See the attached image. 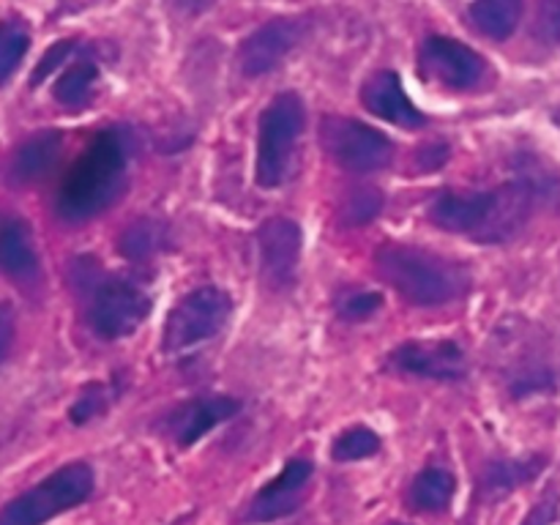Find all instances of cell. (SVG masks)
Masks as SVG:
<instances>
[{
    "instance_id": "6da1fadb",
    "label": "cell",
    "mask_w": 560,
    "mask_h": 525,
    "mask_svg": "<svg viewBox=\"0 0 560 525\" xmlns=\"http://www.w3.org/2000/svg\"><path fill=\"white\" fill-rule=\"evenodd\" d=\"M129 137L120 129L98 131L58 191V213L66 222H88L113 206L126 186Z\"/></svg>"
},
{
    "instance_id": "7a4b0ae2",
    "label": "cell",
    "mask_w": 560,
    "mask_h": 525,
    "mask_svg": "<svg viewBox=\"0 0 560 525\" xmlns=\"http://www.w3.org/2000/svg\"><path fill=\"white\" fill-rule=\"evenodd\" d=\"M377 271L402 293L410 304L441 306L463 295L468 288V271L448 257L427 252L421 246L383 244L375 255Z\"/></svg>"
},
{
    "instance_id": "3957f363",
    "label": "cell",
    "mask_w": 560,
    "mask_h": 525,
    "mask_svg": "<svg viewBox=\"0 0 560 525\" xmlns=\"http://www.w3.org/2000/svg\"><path fill=\"white\" fill-rule=\"evenodd\" d=\"M93 468L88 463H69L16 495L0 512V525H44L58 514L80 506L91 498Z\"/></svg>"
},
{
    "instance_id": "277c9868",
    "label": "cell",
    "mask_w": 560,
    "mask_h": 525,
    "mask_svg": "<svg viewBox=\"0 0 560 525\" xmlns=\"http://www.w3.org/2000/svg\"><path fill=\"white\" fill-rule=\"evenodd\" d=\"M304 102L299 93H279L266 107L257 135L255 180L262 189H273L288 178L293 148L304 131Z\"/></svg>"
},
{
    "instance_id": "5b68a950",
    "label": "cell",
    "mask_w": 560,
    "mask_h": 525,
    "mask_svg": "<svg viewBox=\"0 0 560 525\" xmlns=\"http://www.w3.org/2000/svg\"><path fill=\"white\" fill-rule=\"evenodd\" d=\"M233 301L222 288H197L186 293L164 323V350L186 353L217 337L230 320Z\"/></svg>"
},
{
    "instance_id": "8992f818",
    "label": "cell",
    "mask_w": 560,
    "mask_h": 525,
    "mask_svg": "<svg viewBox=\"0 0 560 525\" xmlns=\"http://www.w3.org/2000/svg\"><path fill=\"white\" fill-rule=\"evenodd\" d=\"M148 312H151V295L140 284L124 277H109L93 293L88 320L102 339H120L137 331Z\"/></svg>"
},
{
    "instance_id": "52a82bcc",
    "label": "cell",
    "mask_w": 560,
    "mask_h": 525,
    "mask_svg": "<svg viewBox=\"0 0 560 525\" xmlns=\"http://www.w3.org/2000/svg\"><path fill=\"white\" fill-rule=\"evenodd\" d=\"M323 145L345 170L353 173L383 170L394 159V142L383 131L355 118L323 120Z\"/></svg>"
},
{
    "instance_id": "ba28073f",
    "label": "cell",
    "mask_w": 560,
    "mask_h": 525,
    "mask_svg": "<svg viewBox=\"0 0 560 525\" xmlns=\"http://www.w3.org/2000/svg\"><path fill=\"white\" fill-rule=\"evenodd\" d=\"M306 36L304 16H279V20L266 22L257 27L252 36L244 38L238 49V69L246 77L271 74L290 52Z\"/></svg>"
},
{
    "instance_id": "9c48e42d",
    "label": "cell",
    "mask_w": 560,
    "mask_h": 525,
    "mask_svg": "<svg viewBox=\"0 0 560 525\" xmlns=\"http://www.w3.org/2000/svg\"><path fill=\"white\" fill-rule=\"evenodd\" d=\"M388 366L402 375L427 377V381H459L468 370V361L463 348L452 339H416L392 350Z\"/></svg>"
},
{
    "instance_id": "30bf717a",
    "label": "cell",
    "mask_w": 560,
    "mask_h": 525,
    "mask_svg": "<svg viewBox=\"0 0 560 525\" xmlns=\"http://www.w3.org/2000/svg\"><path fill=\"white\" fill-rule=\"evenodd\" d=\"M419 60L427 74L435 77L443 85L457 88V91L474 88L487 71V60L476 49H470L463 42H454L448 36L427 38Z\"/></svg>"
},
{
    "instance_id": "8fae6325",
    "label": "cell",
    "mask_w": 560,
    "mask_h": 525,
    "mask_svg": "<svg viewBox=\"0 0 560 525\" xmlns=\"http://www.w3.org/2000/svg\"><path fill=\"white\" fill-rule=\"evenodd\" d=\"M257 249H260V266L268 282L277 288L293 284L301 260V228L293 219H268L257 233Z\"/></svg>"
},
{
    "instance_id": "7c38bea8",
    "label": "cell",
    "mask_w": 560,
    "mask_h": 525,
    "mask_svg": "<svg viewBox=\"0 0 560 525\" xmlns=\"http://www.w3.org/2000/svg\"><path fill=\"white\" fill-rule=\"evenodd\" d=\"M312 479V463L310 459H290L284 465L282 474L277 479L268 481L249 503L246 517L252 523H271V520L288 517L301 506V495H304L306 485Z\"/></svg>"
},
{
    "instance_id": "4fadbf2b",
    "label": "cell",
    "mask_w": 560,
    "mask_h": 525,
    "mask_svg": "<svg viewBox=\"0 0 560 525\" xmlns=\"http://www.w3.org/2000/svg\"><path fill=\"white\" fill-rule=\"evenodd\" d=\"M238 410V399L224 397V394L189 399V402L178 405V408L167 416V432L180 443V446H191V443L200 441L206 432H211L213 427L233 419Z\"/></svg>"
},
{
    "instance_id": "5bb4252c",
    "label": "cell",
    "mask_w": 560,
    "mask_h": 525,
    "mask_svg": "<svg viewBox=\"0 0 560 525\" xmlns=\"http://www.w3.org/2000/svg\"><path fill=\"white\" fill-rule=\"evenodd\" d=\"M361 102H364V107L370 109V113L388 120V124L405 126V129L424 126V115H421L419 107L408 98L397 71H375V74L364 82Z\"/></svg>"
},
{
    "instance_id": "9a60e30c",
    "label": "cell",
    "mask_w": 560,
    "mask_h": 525,
    "mask_svg": "<svg viewBox=\"0 0 560 525\" xmlns=\"http://www.w3.org/2000/svg\"><path fill=\"white\" fill-rule=\"evenodd\" d=\"M492 206V191H446L430 208V217L438 228L448 233H468L485 224Z\"/></svg>"
},
{
    "instance_id": "2e32d148",
    "label": "cell",
    "mask_w": 560,
    "mask_h": 525,
    "mask_svg": "<svg viewBox=\"0 0 560 525\" xmlns=\"http://www.w3.org/2000/svg\"><path fill=\"white\" fill-rule=\"evenodd\" d=\"M0 271L22 279V282H31L38 273V257L33 249L31 230L16 217L0 222Z\"/></svg>"
},
{
    "instance_id": "e0dca14e",
    "label": "cell",
    "mask_w": 560,
    "mask_h": 525,
    "mask_svg": "<svg viewBox=\"0 0 560 525\" xmlns=\"http://www.w3.org/2000/svg\"><path fill=\"white\" fill-rule=\"evenodd\" d=\"M547 459L545 457H525V459H495L490 463V468L485 470V479H481V495L487 501H495V498L509 495L517 487L528 485L536 476L545 470Z\"/></svg>"
},
{
    "instance_id": "ac0fdd59",
    "label": "cell",
    "mask_w": 560,
    "mask_h": 525,
    "mask_svg": "<svg viewBox=\"0 0 560 525\" xmlns=\"http://www.w3.org/2000/svg\"><path fill=\"white\" fill-rule=\"evenodd\" d=\"M60 145H63V137L58 131H42V135L31 137L25 145H20L14 164H11L14 178L20 184H31V180L44 178L52 170V164L58 162Z\"/></svg>"
},
{
    "instance_id": "d6986e66",
    "label": "cell",
    "mask_w": 560,
    "mask_h": 525,
    "mask_svg": "<svg viewBox=\"0 0 560 525\" xmlns=\"http://www.w3.org/2000/svg\"><path fill=\"white\" fill-rule=\"evenodd\" d=\"M523 9L525 0H474L468 16L476 31L503 42V38L517 31L520 20H523Z\"/></svg>"
},
{
    "instance_id": "ffe728a7",
    "label": "cell",
    "mask_w": 560,
    "mask_h": 525,
    "mask_svg": "<svg viewBox=\"0 0 560 525\" xmlns=\"http://www.w3.org/2000/svg\"><path fill=\"white\" fill-rule=\"evenodd\" d=\"M454 476L446 468H424L410 485V506L419 512H443L454 498Z\"/></svg>"
},
{
    "instance_id": "44dd1931",
    "label": "cell",
    "mask_w": 560,
    "mask_h": 525,
    "mask_svg": "<svg viewBox=\"0 0 560 525\" xmlns=\"http://www.w3.org/2000/svg\"><path fill=\"white\" fill-rule=\"evenodd\" d=\"M98 82V66L93 60H77L55 82V98L66 107H82L91 102Z\"/></svg>"
},
{
    "instance_id": "7402d4cb",
    "label": "cell",
    "mask_w": 560,
    "mask_h": 525,
    "mask_svg": "<svg viewBox=\"0 0 560 525\" xmlns=\"http://www.w3.org/2000/svg\"><path fill=\"white\" fill-rule=\"evenodd\" d=\"M27 47H31V31L25 22L20 16L0 20V85L14 77L22 58L27 55Z\"/></svg>"
},
{
    "instance_id": "603a6c76",
    "label": "cell",
    "mask_w": 560,
    "mask_h": 525,
    "mask_svg": "<svg viewBox=\"0 0 560 525\" xmlns=\"http://www.w3.org/2000/svg\"><path fill=\"white\" fill-rule=\"evenodd\" d=\"M164 244H167V233H164L162 224L153 222V219H140V222L124 230L118 246L120 255L129 257V260H142V257L162 249Z\"/></svg>"
},
{
    "instance_id": "cb8c5ba5",
    "label": "cell",
    "mask_w": 560,
    "mask_h": 525,
    "mask_svg": "<svg viewBox=\"0 0 560 525\" xmlns=\"http://www.w3.org/2000/svg\"><path fill=\"white\" fill-rule=\"evenodd\" d=\"M383 197L381 191L372 189V186H355L345 195L342 206H339V219L348 228H359V224L372 222V219L381 213Z\"/></svg>"
},
{
    "instance_id": "d4e9b609",
    "label": "cell",
    "mask_w": 560,
    "mask_h": 525,
    "mask_svg": "<svg viewBox=\"0 0 560 525\" xmlns=\"http://www.w3.org/2000/svg\"><path fill=\"white\" fill-rule=\"evenodd\" d=\"M377 452H381V438L370 427H350L331 446V457L337 463H353V459L372 457Z\"/></svg>"
},
{
    "instance_id": "484cf974",
    "label": "cell",
    "mask_w": 560,
    "mask_h": 525,
    "mask_svg": "<svg viewBox=\"0 0 560 525\" xmlns=\"http://www.w3.org/2000/svg\"><path fill=\"white\" fill-rule=\"evenodd\" d=\"M383 304V295L375 290H350V293L339 295L337 299V312L342 320H366V317L375 315Z\"/></svg>"
},
{
    "instance_id": "4316f807",
    "label": "cell",
    "mask_w": 560,
    "mask_h": 525,
    "mask_svg": "<svg viewBox=\"0 0 560 525\" xmlns=\"http://www.w3.org/2000/svg\"><path fill=\"white\" fill-rule=\"evenodd\" d=\"M107 394L109 392L104 383H91V386L82 388L80 399H77L69 410L71 421H74V424H88V421H93L96 416H102L104 408L109 405Z\"/></svg>"
},
{
    "instance_id": "83f0119b",
    "label": "cell",
    "mask_w": 560,
    "mask_h": 525,
    "mask_svg": "<svg viewBox=\"0 0 560 525\" xmlns=\"http://www.w3.org/2000/svg\"><path fill=\"white\" fill-rule=\"evenodd\" d=\"M534 33L541 42L560 44V0H539Z\"/></svg>"
},
{
    "instance_id": "f1b7e54d",
    "label": "cell",
    "mask_w": 560,
    "mask_h": 525,
    "mask_svg": "<svg viewBox=\"0 0 560 525\" xmlns=\"http://www.w3.org/2000/svg\"><path fill=\"white\" fill-rule=\"evenodd\" d=\"M74 49H77L74 42H58V44H55V47L49 49L47 55H44V60H42V63H38V69L33 71V80H31L33 85H36V82H42L44 77H49V71H52V69L63 66V60L69 58V55L74 52Z\"/></svg>"
},
{
    "instance_id": "f546056e",
    "label": "cell",
    "mask_w": 560,
    "mask_h": 525,
    "mask_svg": "<svg viewBox=\"0 0 560 525\" xmlns=\"http://www.w3.org/2000/svg\"><path fill=\"white\" fill-rule=\"evenodd\" d=\"M14 334H16L14 306H11L9 301H0V364L9 359L11 345H14Z\"/></svg>"
},
{
    "instance_id": "4dcf8cb0",
    "label": "cell",
    "mask_w": 560,
    "mask_h": 525,
    "mask_svg": "<svg viewBox=\"0 0 560 525\" xmlns=\"http://www.w3.org/2000/svg\"><path fill=\"white\" fill-rule=\"evenodd\" d=\"M558 517V492H547L539 503L534 506V512L528 514L525 525H552V520Z\"/></svg>"
}]
</instances>
